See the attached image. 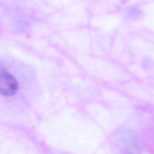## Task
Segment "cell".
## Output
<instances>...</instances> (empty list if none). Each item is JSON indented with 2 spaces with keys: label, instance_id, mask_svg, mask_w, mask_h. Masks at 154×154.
I'll return each instance as SVG.
<instances>
[{
  "label": "cell",
  "instance_id": "obj_1",
  "mask_svg": "<svg viewBox=\"0 0 154 154\" xmlns=\"http://www.w3.org/2000/svg\"><path fill=\"white\" fill-rule=\"evenodd\" d=\"M18 88L16 79L0 63V94L4 96H11L16 93Z\"/></svg>",
  "mask_w": 154,
  "mask_h": 154
}]
</instances>
